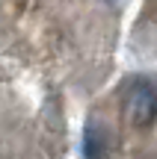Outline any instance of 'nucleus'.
Segmentation results:
<instances>
[{"label": "nucleus", "instance_id": "obj_1", "mask_svg": "<svg viewBox=\"0 0 157 159\" xmlns=\"http://www.w3.org/2000/svg\"><path fill=\"white\" fill-rule=\"evenodd\" d=\"M122 115L134 130H148L157 124V83L151 77L128 80L122 91Z\"/></svg>", "mask_w": 157, "mask_h": 159}, {"label": "nucleus", "instance_id": "obj_2", "mask_svg": "<svg viewBox=\"0 0 157 159\" xmlns=\"http://www.w3.org/2000/svg\"><path fill=\"white\" fill-rule=\"evenodd\" d=\"M83 153H86V159H107V153H110V133L101 124H89L86 127Z\"/></svg>", "mask_w": 157, "mask_h": 159}]
</instances>
